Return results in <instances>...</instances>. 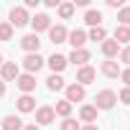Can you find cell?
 I'll list each match as a JSON object with an SVG mask.
<instances>
[{
	"label": "cell",
	"mask_w": 130,
	"mask_h": 130,
	"mask_svg": "<svg viewBox=\"0 0 130 130\" xmlns=\"http://www.w3.org/2000/svg\"><path fill=\"white\" fill-rule=\"evenodd\" d=\"M67 43H72V51H77V48H84V43H87V31H82V28H74V31H69V38H67Z\"/></svg>",
	"instance_id": "15"
},
{
	"label": "cell",
	"mask_w": 130,
	"mask_h": 130,
	"mask_svg": "<svg viewBox=\"0 0 130 130\" xmlns=\"http://www.w3.org/2000/svg\"><path fill=\"white\" fill-rule=\"evenodd\" d=\"M13 31H15V28H13L8 21H0V41H10V38H13Z\"/></svg>",
	"instance_id": "26"
},
{
	"label": "cell",
	"mask_w": 130,
	"mask_h": 130,
	"mask_svg": "<svg viewBox=\"0 0 130 130\" xmlns=\"http://www.w3.org/2000/svg\"><path fill=\"white\" fill-rule=\"evenodd\" d=\"M18 77H21V67H18L15 61H5L3 67H0V79H3L5 84L8 82H15Z\"/></svg>",
	"instance_id": "6"
},
{
	"label": "cell",
	"mask_w": 130,
	"mask_h": 130,
	"mask_svg": "<svg viewBox=\"0 0 130 130\" xmlns=\"http://www.w3.org/2000/svg\"><path fill=\"white\" fill-rule=\"evenodd\" d=\"M15 87L21 89V94H33V92H36V77L23 72V74L15 79Z\"/></svg>",
	"instance_id": "11"
},
{
	"label": "cell",
	"mask_w": 130,
	"mask_h": 130,
	"mask_svg": "<svg viewBox=\"0 0 130 130\" xmlns=\"http://www.w3.org/2000/svg\"><path fill=\"white\" fill-rule=\"evenodd\" d=\"M21 48H23L26 54H38V48H41V38H38L36 33H26V36L21 38Z\"/></svg>",
	"instance_id": "14"
},
{
	"label": "cell",
	"mask_w": 130,
	"mask_h": 130,
	"mask_svg": "<svg viewBox=\"0 0 130 130\" xmlns=\"http://www.w3.org/2000/svg\"><path fill=\"white\" fill-rule=\"evenodd\" d=\"M120 79L125 82V87H130V67H125V69L120 72Z\"/></svg>",
	"instance_id": "31"
},
{
	"label": "cell",
	"mask_w": 130,
	"mask_h": 130,
	"mask_svg": "<svg viewBox=\"0 0 130 130\" xmlns=\"http://www.w3.org/2000/svg\"><path fill=\"white\" fill-rule=\"evenodd\" d=\"M3 64H5V59H3V54H0V67H3Z\"/></svg>",
	"instance_id": "38"
},
{
	"label": "cell",
	"mask_w": 130,
	"mask_h": 130,
	"mask_svg": "<svg viewBox=\"0 0 130 130\" xmlns=\"http://www.w3.org/2000/svg\"><path fill=\"white\" fill-rule=\"evenodd\" d=\"M112 41H117L120 46H127V43H130V28H127V26H115Z\"/></svg>",
	"instance_id": "21"
},
{
	"label": "cell",
	"mask_w": 130,
	"mask_h": 130,
	"mask_svg": "<svg viewBox=\"0 0 130 130\" xmlns=\"http://www.w3.org/2000/svg\"><path fill=\"white\" fill-rule=\"evenodd\" d=\"M64 87H67V82H64L61 74H51V77L46 79V89H48V92H61Z\"/></svg>",
	"instance_id": "23"
},
{
	"label": "cell",
	"mask_w": 130,
	"mask_h": 130,
	"mask_svg": "<svg viewBox=\"0 0 130 130\" xmlns=\"http://www.w3.org/2000/svg\"><path fill=\"white\" fill-rule=\"evenodd\" d=\"M97 107L94 105H79V120L84 122V125H94L97 122Z\"/></svg>",
	"instance_id": "18"
},
{
	"label": "cell",
	"mask_w": 130,
	"mask_h": 130,
	"mask_svg": "<svg viewBox=\"0 0 130 130\" xmlns=\"http://www.w3.org/2000/svg\"><path fill=\"white\" fill-rule=\"evenodd\" d=\"M117 21H120V26H127L130 28V5H122L117 10Z\"/></svg>",
	"instance_id": "27"
},
{
	"label": "cell",
	"mask_w": 130,
	"mask_h": 130,
	"mask_svg": "<svg viewBox=\"0 0 130 130\" xmlns=\"http://www.w3.org/2000/svg\"><path fill=\"white\" fill-rule=\"evenodd\" d=\"M15 107H18V112H23V115L36 112V97H33V94H21V97L15 100Z\"/></svg>",
	"instance_id": "17"
},
{
	"label": "cell",
	"mask_w": 130,
	"mask_h": 130,
	"mask_svg": "<svg viewBox=\"0 0 130 130\" xmlns=\"http://www.w3.org/2000/svg\"><path fill=\"white\" fill-rule=\"evenodd\" d=\"M84 23H87L89 28H97V26H102V10L87 8V10H84Z\"/></svg>",
	"instance_id": "20"
},
{
	"label": "cell",
	"mask_w": 130,
	"mask_h": 130,
	"mask_svg": "<svg viewBox=\"0 0 130 130\" xmlns=\"http://www.w3.org/2000/svg\"><path fill=\"white\" fill-rule=\"evenodd\" d=\"M94 79H97V69H94V67H89V64H87V67H79V69H77V79H74L77 84L87 87V84H92Z\"/></svg>",
	"instance_id": "10"
},
{
	"label": "cell",
	"mask_w": 130,
	"mask_h": 130,
	"mask_svg": "<svg viewBox=\"0 0 130 130\" xmlns=\"http://www.w3.org/2000/svg\"><path fill=\"white\" fill-rule=\"evenodd\" d=\"M8 23H10L13 28H23V26L31 23V15H28V10H26L23 5H13L10 13H8Z\"/></svg>",
	"instance_id": "2"
},
{
	"label": "cell",
	"mask_w": 130,
	"mask_h": 130,
	"mask_svg": "<svg viewBox=\"0 0 130 130\" xmlns=\"http://www.w3.org/2000/svg\"><path fill=\"white\" fill-rule=\"evenodd\" d=\"M117 64H125V67H130V43L120 48V54H117Z\"/></svg>",
	"instance_id": "29"
},
{
	"label": "cell",
	"mask_w": 130,
	"mask_h": 130,
	"mask_svg": "<svg viewBox=\"0 0 130 130\" xmlns=\"http://www.w3.org/2000/svg\"><path fill=\"white\" fill-rule=\"evenodd\" d=\"M59 130H82V125H79V122H77L74 117H67V120H61Z\"/></svg>",
	"instance_id": "28"
},
{
	"label": "cell",
	"mask_w": 130,
	"mask_h": 130,
	"mask_svg": "<svg viewBox=\"0 0 130 130\" xmlns=\"http://www.w3.org/2000/svg\"><path fill=\"white\" fill-rule=\"evenodd\" d=\"M72 110H74V105H69L67 100H59V102L54 105V112H56V117H61V120L72 117Z\"/></svg>",
	"instance_id": "22"
},
{
	"label": "cell",
	"mask_w": 130,
	"mask_h": 130,
	"mask_svg": "<svg viewBox=\"0 0 130 130\" xmlns=\"http://www.w3.org/2000/svg\"><path fill=\"white\" fill-rule=\"evenodd\" d=\"M117 102H122V105H130V87H122V89L117 92Z\"/></svg>",
	"instance_id": "30"
},
{
	"label": "cell",
	"mask_w": 130,
	"mask_h": 130,
	"mask_svg": "<svg viewBox=\"0 0 130 130\" xmlns=\"http://www.w3.org/2000/svg\"><path fill=\"white\" fill-rule=\"evenodd\" d=\"M51 122H56V112H54V107H51V105H41V107H36V125L43 127V125H51Z\"/></svg>",
	"instance_id": "5"
},
{
	"label": "cell",
	"mask_w": 130,
	"mask_h": 130,
	"mask_svg": "<svg viewBox=\"0 0 130 130\" xmlns=\"http://www.w3.org/2000/svg\"><path fill=\"white\" fill-rule=\"evenodd\" d=\"M125 3H122V0H107V8H115V10H120Z\"/></svg>",
	"instance_id": "32"
},
{
	"label": "cell",
	"mask_w": 130,
	"mask_h": 130,
	"mask_svg": "<svg viewBox=\"0 0 130 130\" xmlns=\"http://www.w3.org/2000/svg\"><path fill=\"white\" fill-rule=\"evenodd\" d=\"M46 67L51 69V74H61L64 69L69 67V61H67V56H64V54H51V56L46 59Z\"/></svg>",
	"instance_id": "9"
},
{
	"label": "cell",
	"mask_w": 130,
	"mask_h": 130,
	"mask_svg": "<svg viewBox=\"0 0 130 130\" xmlns=\"http://www.w3.org/2000/svg\"><path fill=\"white\" fill-rule=\"evenodd\" d=\"M100 72H102L107 79H117L120 72H122V67L117 64V59H105V61L100 64Z\"/></svg>",
	"instance_id": "12"
},
{
	"label": "cell",
	"mask_w": 130,
	"mask_h": 130,
	"mask_svg": "<svg viewBox=\"0 0 130 130\" xmlns=\"http://www.w3.org/2000/svg\"><path fill=\"white\" fill-rule=\"evenodd\" d=\"M54 23H51V18L46 15V13H36V15H31V28H33V33L38 36V33H48V28H51Z\"/></svg>",
	"instance_id": "7"
},
{
	"label": "cell",
	"mask_w": 130,
	"mask_h": 130,
	"mask_svg": "<svg viewBox=\"0 0 130 130\" xmlns=\"http://www.w3.org/2000/svg\"><path fill=\"white\" fill-rule=\"evenodd\" d=\"M74 3H69V0H64V3H59V8H56V13H59V18L61 21H69L72 15H74Z\"/></svg>",
	"instance_id": "24"
},
{
	"label": "cell",
	"mask_w": 130,
	"mask_h": 130,
	"mask_svg": "<svg viewBox=\"0 0 130 130\" xmlns=\"http://www.w3.org/2000/svg\"><path fill=\"white\" fill-rule=\"evenodd\" d=\"M120 43L117 41H112V38H105L102 43H100V51H102V56L105 59H117V54H120Z\"/></svg>",
	"instance_id": "16"
},
{
	"label": "cell",
	"mask_w": 130,
	"mask_h": 130,
	"mask_svg": "<svg viewBox=\"0 0 130 130\" xmlns=\"http://www.w3.org/2000/svg\"><path fill=\"white\" fill-rule=\"evenodd\" d=\"M82 130H100L97 125H82Z\"/></svg>",
	"instance_id": "37"
},
{
	"label": "cell",
	"mask_w": 130,
	"mask_h": 130,
	"mask_svg": "<svg viewBox=\"0 0 130 130\" xmlns=\"http://www.w3.org/2000/svg\"><path fill=\"white\" fill-rule=\"evenodd\" d=\"M38 3H41V0H26L23 8H26V10H31V8H38Z\"/></svg>",
	"instance_id": "33"
},
{
	"label": "cell",
	"mask_w": 130,
	"mask_h": 130,
	"mask_svg": "<svg viewBox=\"0 0 130 130\" xmlns=\"http://www.w3.org/2000/svg\"><path fill=\"white\" fill-rule=\"evenodd\" d=\"M89 59H92L89 48H77V51H72V54L67 56V61H69V64H74L77 69H79V67H87V64H89Z\"/></svg>",
	"instance_id": "13"
},
{
	"label": "cell",
	"mask_w": 130,
	"mask_h": 130,
	"mask_svg": "<svg viewBox=\"0 0 130 130\" xmlns=\"http://www.w3.org/2000/svg\"><path fill=\"white\" fill-rule=\"evenodd\" d=\"M64 100H67L69 105H77V102H84L87 100V87H82V84H77V82H72V84H67L64 87Z\"/></svg>",
	"instance_id": "4"
},
{
	"label": "cell",
	"mask_w": 130,
	"mask_h": 130,
	"mask_svg": "<svg viewBox=\"0 0 130 130\" xmlns=\"http://www.w3.org/2000/svg\"><path fill=\"white\" fill-rule=\"evenodd\" d=\"M43 64H46V59L41 56V54H26L23 56V61H21V67L26 69V74H38L41 69H43Z\"/></svg>",
	"instance_id": "3"
},
{
	"label": "cell",
	"mask_w": 130,
	"mask_h": 130,
	"mask_svg": "<svg viewBox=\"0 0 130 130\" xmlns=\"http://www.w3.org/2000/svg\"><path fill=\"white\" fill-rule=\"evenodd\" d=\"M23 130H41L36 122H28V125H23Z\"/></svg>",
	"instance_id": "36"
},
{
	"label": "cell",
	"mask_w": 130,
	"mask_h": 130,
	"mask_svg": "<svg viewBox=\"0 0 130 130\" xmlns=\"http://www.w3.org/2000/svg\"><path fill=\"white\" fill-rule=\"evenodd\" d=\"M105 38H107L105 26H97V28H89V31H87V41H97V43H102Z\"/></svg>",
	"instance_id": "25"
},
{
	"label": "cell",
	"mask_w": 130,
	"mask_h": 130,
	"mask_svg": "<svg viewBox=\"0 0 130 130\" xmlns=\"http://www.w3.org/2000/svg\"><path fill=\"white\" fill-rule=\"evenodd\" d=\"M117 105V92H112V89H100L97 94H94V107H97V112H107V110H112Z\"/></svg>",
	"instance_id": "1"
},
{
	"label": "cell",
	"mask_w": 130,
	"mask_h": 130,
	"mask_svg": "<svg viewBox=\"0 0 130 130\" xmlns=\"http://www.w3.org/2000/svg\"><path fill=\"white\" fill-rule=\"evenodd\" d=\"M0 127L3 130H23V120L18 115H5L3 120H0Z\"/></svg>",
	"instance_id": "19"
},
{
	"label": "cell",
	"mask_w": 130,
	"mask_h": 130,
	"mask_svg": "<svg viewBox=\"0 0 130 130\" xmlns=\"http://www.w3.org/2000/svg\"><path fill=\"white\" fill-rule=\"evenodd\" d=\"M5 92H8V84H5L3 79H0V100H3V97H5Z\"/></svg>",
	"instance_id": "35"
},
{
	"label": "cell",
	"mask_w": 130,
	"mask_h": 130,
	"mask_svg": "<svg viewBox=\"0 0 130 130\" xmlns=\"http://www.w3.org/2000/svg\"><path fill=\"white\" fill-rule=\"evenodd\" d=\"M48 38H51V43H54V46L67 43V38H69V28L64 26V23H56V26H51V28H48Z\"/></svg>",
	"instance_id": "8"
},
{
	"label": "cell",
	"mask_w": 130,
	"mask_h": 130,
	"mask_svg": "<svg viewBox=\"0 0 130 130\" xmlns=\"http://www.w3.org/2000/svg\"><path fill=\"white\" fill-rule=\"evenodd\" d=\"M59 3H61V0H43L46 8H59Z\"/></svg>",
	"instance_id": "34"
}]
</instances>
